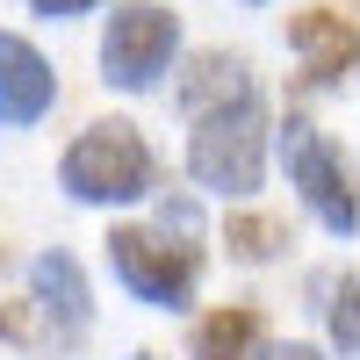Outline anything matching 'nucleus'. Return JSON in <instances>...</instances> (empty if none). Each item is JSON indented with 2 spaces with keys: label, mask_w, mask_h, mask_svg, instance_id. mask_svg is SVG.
<instances>
[{
  "label": "nucleus",
  "mask_w": 360,
  "mask_h": 360,
  "mask_svg": "<svg viewBox=\"0 0 360 360\" xmlns=\"http://www.w3.org/2000/svg\"><path fill=\"white\" fill-rule=\"evenodd\" d=\"M324 317H332L339 353H360V281H332V303H324Z\"/></svg>",
  "instance_id": "nucleus-12"
},
{
  "label": "nucleus",
  "mask_w": 360,
  "mask_h": 360,
  "mask_svg": "<svg viewBox=\"0 0 360 360\" xmlns=\"http://www.w3.org/2000/svg\"><path fill=\"white\" fill-rule=\"evenodd\" d=\"M152 188V152L130 123H94L65 152V195L79 202H137Z\"/></svg>",
  "instance_id": "nucleus-2"
},
{
  "label": "nucleus",
  "mask_w": 360,
  "mask_h": 360,
  "mask_svg": "<svg viewBox=\"0 0 360 360\" xmlns=\"http://www.w3.org/2000/svg\"><path fill=\"white\" fill-rule=\"evenodd\" d=\"M252 339H259L252 310H217V317H202V332H195V360H245Z\"/></svg>",
  "instance_id": "nucleus-10"
},
{
  "label": "nucleus",
  "mask_w": 360,
  "mask_h": 360,
  "mask_svg": "<svg viewBox=\"0 0 360 360\" xmlns=\"http://www.w3.org/2000/svg\"><path fill=\"white\" fill-rule=\"evenodd\" d=\"M259 360H317V353H310V346H266Z\"/></svg>",
  "instance_id": "nucleus-14"
},
{
  "label": "nucleus",
  "mask_w": 360,
  "mask_h": 360,
  "mask_svg": "<svg viewBox=\"0 0 360 360\" xmlns=\"http://www.w3.org/2000/svg\"><path fill=\"white\" fill-rule=\"evenodd\" d=\"M288 51L303 58L317 79H332V72H346L353 58H360V37H353L339 15H295L288 22Z\"/></svg>",
  "instance_id": "nucleus-8"
},
{
  "label": "nucleus",
  "mask_w": 360,
  "mask_h": 360,
  "mask_svg": "<svg viewBox=\"0 0 360 360\" xmlns=\"http://www.w3.org/2000/svg\"><path fill=\"white\" fill-rule=\"evenodd\" d=\"M29 8H37V15H51V22H65V15H86L94 0H29Z\"/></svg>",
  "instance_id": "nucleus-13"
},
{
  "label": "nucleus",
  "mask_w": 360,
  "mask_h": 360,
  "mask_svg": "<svg viewBox=\"0 0 360 360\" xmlns=\"http://www.w3.org/2000/svg\"><path fill=\"white\" fill-rule=\"evenodd\" d=\"M245 94H252V79H245V65H238V58H202L195 79L180 86V108H188V115H209V108L245 101Z\"/></svg>",
  "instance_id": "nucleus-9"
},
{
  "label": "nucleus",
  "mask_w": 360,
  "mask_h": 360,
  "mask_svg": "<svg viewBox=\"0 0 360 360\" xmlns=\"http://www.w3.org/2000/svg\"><path fill=\"white\" fill-rule=\"evenodd\" d=\"M281 159H288V180L295 188H303V202L317 209V224L324 231H353L360 224V195H353V166L332 152V144H324L310 123H288L281 130Z\"/></svg>",
  "instance_id": "nucleus-4"
},
{
  "label": "nucleus",
  "mask_w": 360,
  "mask_h": 360,
  "mask_svg": "<svg viewBox=\"0 0 360 360\" xmlns=\"http://www.w3.org/2000/svg\"><path fill=\"white\" fill-rule=\"evenodd\" d=\"M259 166H266V115L259 101H224L195 123V144H188V173L217 195H252L259 188Z\"/></svg>",
  "instance_id": "nucleus-1"
},
{
  "label": "nucleus",
  "mask_w": 360,
  "mask_h": 360,
  "mask_svg": "<svg viewBox=\"0 0 360 360\" xmlns=\"http://www.w3.org/2000/svg\"><path fill=\"white\" fill-rule=\"evenodd\" d=\"M108 266H115V281H123L137 303H152V310H180L195 295V274H202L195 245H166L159 231H115L108 238Z\"/></svg>",
  "instance_id": "nucleus-3"
},
{
  "label": "nucleus",
  "mask_w": 360,
  "mask_h": 360,
  "mask_svg": "<svg viewBox=\"0 0 360 360\" xmlns=\"http://www.w3.org/2000/svg\"><path fill=\"white\" fill-rule=\"evenodd\" d=\"M173 44H180V22L166 8H115L108 37H101V72L137 94V86H152L173 65Z\"/></svg>",
  "instance_id": "nucleus-5"
},
{
  "label": "nucleus",
  "mask_w": 360,
  "mask_h": 360,
  "mask_svg": "<svg viewBox=\"0 0 360 360\" xmlns=\"http://www.w3.org/2000/svg\"><path fill=\"white\" fill-rule=\"evenodd\" d=\"M58 94V79L44 65V51L37 44H22V37H0V123H44V108Z\"/></svg>",
  "instance_id": "nucleus-7"
},
{
  "label": "nucleus",
  "mask_w": 360,
  "mask_h": 360,
  "mask_svg": "<svg viewBox=\"0 0 360 360\" xmlns=\"http://www.w3.org/2000/svg\"><path fill=\"white\" fill-rule=\"evenodd\" d=\"M137 360H152V353H137Z\"/></svg>",
  "instance_id": "nucleus-15"
},
{
  "label": "nucleus",
  "mask_w": 360,
  "mask_h": 360,
  "mask_svg": "<svg viewBox=\"0 0 360 360\" xmlns=\"http://www.w3.org/2000/svg\"><path fill=\"white\" fill-rule=\"evenodd\" d=\"M29 295H37V310L51 324V346H79L86 339V274H79V259L72 252H37V266H29Z\"/></svg>",
  "instance_id": "nucleus-6"
},
{
  "label": "nucleus",
  "mask_w": 360,
  "mask_h": 360,
  "mask_svg": "<svg viewBox=\"0 0 360 360\" xmlns=\"http://www.w3.org/2000/svg\"><path fill=\"white\" fill-rule=\"evenodd\" d=\"M281 245H288L281 224H266V217H231V252H238V259H274Z\"/></svg>",
  "instance_id": "nucleus-11"
}]
</instances>
